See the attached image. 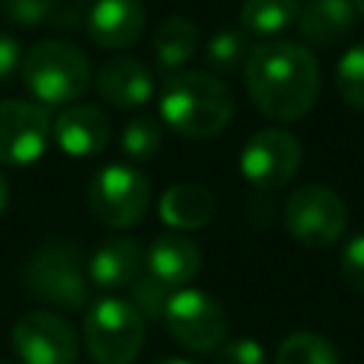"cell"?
I'll list each match as a JSON object with an SVG mask.
<instances>
[{
  "label": "cell",
  "mask_w": 364,
  "mask_h": 364,
  "mask_svg": "<svg viewBox=\"0 0 364 364\" xmlns=\"http://www.w3.org/2000/svg\"><path fill=\"white\" fill-rule=\"evenodd\" d=\"M245 85L253 105L276 122L301 119L318 100L321 71L316 57L290 40H267L245 60Z\"/></svg>",
  "instance_id": "1"
},
{
  "label": "cell",
  "mask_w": 364,
  "mask_h": 364,
  "mask_svg": "<svg viewBox=\"0 0 364 364\" xmlns=\"http://www.w3.org/2000/svg\"><path fill=\"white\" fill-rule=\"evenodd\" d=\"M236 100L230 88L205 71H179L162 82L159 114L165 125L188 139H210L233 119Z\"/></svg>",
  "instance_id": "2"
},
{
  "label": "cell",
  "mask_w": 364,
  "mask_h": 364,
  "mask_svg": "<svg viewBox=\"0 0 364 364\" xmlns=\"http://www.w3.org/2000/svg\"><path fill=\"white\" fill-rule=\"evenodd\" d=\"M26 88L46 105H71L91 85L88 57L63 40L34 43L20 63Z\"/></svg>",
  "instance_id": "3"
},
{
  "label": "cell",
  "mask_w": 364,
  "mask_h": 364,
  "mask_svg": "<svg viewBox=\"0 0 364 364\" xmlns=\"http://www.w3.org/2000/svg\"><path fill=\"white\" fill-rule=\"evenodd\" d=\"M145 318L125 299L105 296L85 316V347L97 364H131L142 353Z\"/></svg>",
  "instance_id": "4"
},
{
  "label": "cell",
  "mask_w": 364,
  "mask_h": 364,
  "mask_svg": "<svg viewBox=\"0 0 364 364\" xmlns=\"http://www.w3.org/2000/svg\"><path fill=\"white\" fill-rule=\"evenodd\" d=\"M20 282L31 299H37L43 304L65 307V310L82 307L85 296H88L80 253L68 245L37 247L26 259Z\"/></svg>",
  "instance_id": "5"
},
{
  "label": "cell",
  "mask_w": 364,
  "mask_h": 364,
  "mask_svg": "<svg viewBox=\"0 0 364 364\" xmlns=\"http://www.w3.org/2000/svg\"><path fill=\"white\" fill-rule=\"evenodd\" d=\"M151 205V182L134 165H108L88 185V210L105 228H131Z\"/></svg>",
  "instance_id": "6"
},
{
  "label": "cell",
  "mask_w": 364,
  "mask_h": 364,
  "mask_svg": "<svg viewBox=\"0 0 364 364\" xmlns=\"http://www.w3.org/2000/svg\"><path fill=\"white\" fill-rule=\"evenodd\" d=\"M344 199L324 185H301L284 202V228L304 247H327L347 230Z\"/></svg>",
  "instance_id": "7"
},
{
  "label": "cell",
  "mask_w": 364,
  "mask_h": 364,
  "mask_svg": "<svg viewBox=\"0 0 364 364\" xmlns=\"http://www.w3.org/2000/svg\"><path fill=\"white\" fill-rule=\"evenodd\" d=\"M162 321L168 333L191 353H213L228 338V316L222 304L202 290L171 293Z\"/></svg>",
  "instance_id": "8"
},
{
  "label": "cell",
  "mask_w": 364,
  "mask_h": 364,
  "mask_svg": "<svg viewBox=\"0 0 364 364\" xmlns=\"http://www.w3.org/2000/svg\"><path fill=\"white\" fill-rule=\"evenodd\" d=\"M299 165H301V145L284 128L256 131L245 142L239 156V168L245 179L262 193L284 188L296 176Z\"/></svg>",
  "instance_id": "9"
},
{
  "label": "cell",
  "mask_w": 364,
  "mask_h": 364,
  "mask_svg": "<svg viewBox=\"0 0 364 364\" xmlns=\"http://www.w3.org/2000/svg\"><path fill=\"white\" fill-rule=\"evenodd\" d=\"M11 347L23 364H77V333L57 313H26L11 330Z\"/></svg>",
  "instance_id": "10"
},
{
  "label": "cell",
  "mask_w": 364,
  "mask_h": 364,
  "mask_svg": "<svg viewBox=\"0 0 364 364\" xmlns=\"http://www.w3.org/2000/svg\"><path fill=\"white\" fill-rule=\"evenodd\" d=\"M51 136L46 108L23 100H0V162L31 165L43 156Z\"/></svg>",
  "instance_id": "11"
},
{
  "label": "cell",
  "mask_w": 364,
  "mask_h": 364,
  "mask_svg": "<svg viewBox=\"0 0 364 364\" xmlns=\"http://www.w3.org/2000/svg\"><path fill=\"white\" fill-rule=\"evenodd\" d=\"M85 26L100 48H128L145 31V9L139 0H97Z\"/></svg>",
  "instance_id": "12"
},
{
  "label": "cell",
  "mask_w": 364,
  "mask_h": 364,
  "mask_svg": "<svg viewBox=\"0 0 364 364\" xmlns=\"http://www.w3.org/2000/svg\"><path fill=\"white\" fill-rule=\"evenodd\" d=\"M54 139L68 156H94L111 139V122L97 105H68L54 122Z\"/></svg>",
  "instance_id": "13"
},
{
  "label": "cell",
  "mask_w": 364,
  "mask_h": 364,
  "mask_svg": "<svg viewBox=\"0 0 364 364\" xmlns=\"http://www.w3.org/2000/svg\"><path fill=\"white\" fill-rule=\"evenodd\" d=\"M88 273L97 287H131L145 273V247L131 236H114L94 250Z\"/></svg>",
  "instance_id": "14"
},
{
  "label": "cell",
  "mask_w": 364,
  "mask_h": 364,
  "mask_svg": "<svg viewBox=\"0 0 364 364\" xmlns=\"http://www.w3.org/2000/svg\"><path fill=\"white\" fill-rule=\"evenodd\" d=\"M145 267L162 284L182 287L199 273L202 253H199V245L185 233H162L145 250Z\"/></svg>",
  "instance_id": "15"
},
{
  "label": "cell",
  "mask_w": 364,
  "mask_h": 364,
  "mask_svg": "<svg viewBox=\"0 0 364 364\" xmlns=\"http://www.w3.org/2000/svg\"><path fill=\"white\" fill-rule=\"evenodd\" d=\"M97 91L114 108H139L154 94V77L139 60L114 57L100 68Z\"/></svg>",
  "instance_id": "16"
},
{
  "label": "cell",
  "mask_w": 364,
  "mask_h": 364,
  "mask_svg": "<svg viewBox=\"0 0 364 364\" xmlns=\"http://www.w3.org/2000/svg\"><path fill=\"white\" fill-rule=\"evenodd\" d=\"M355 3L353 0H307L301 3L299 31L313 46H336L355 26Z\"/></svg>",
  "instance_id": "17"
},
{
  "label": "cell",
  "mask_w": 364,
  "mask_h": 364,
  "mask_svg": "<svg viewBox=\"0 0 364 364\" xmlns=\"http://www.w3.org/2000/svg\"><path fill=\"white\" fill-rule=\"evenodd\" d=\"M159 213L168 228L176 230H196L205 228L216 213V196L210 188L196 182L171 185L159 202Z\"/></svg>",
  "instance_id": "18"
},
{
  "label": "cell",
  "mask_w": 364,
  "mask_h": 364,
  "mask_svg": "<svg viewBox=\"0 0 364 364\" xmlns=\"http://www.w3.org/2000/svg\"><path fill=\"white\" fill-rule=\"evenodd\" d=\"M199 46V31L188 17H168L154 31V60L162 71H176L185 65Z\"/></svg>",
  "instance_id": "19"
},
{
  "label": "cell",
  "mask_w": 364,
  "mask_h": 364,
  "mask_svg": "<svg viewBox=\"0 0 364 364\" xmlns=\"http://www.w3.org/2000/svg\"><path fill=\"white\" fill-rule=\"evenodd\" d=\"M301 0H245L242 28L250 37H276L299 23Z\"/></svg>",
  "instance_id": "20"
},
{
  "label": "cell",
  "mask_w": 364,
  "mask_h": 364,
  "mask_svg": "<svg viewBox=\"0 0 364 364\" xmlns=\"http://www.w3.org/2000/svg\"><path fill=\"white\" fill-rule=\"evenodd\" d=\"M276 364H338V353L330 338L301 330V333H290L279 344Z\"/></svg>",
  "instance_id": "21"
},
{
  "label": "cell",
  "mask_w": 364,
  "mask_h": 364,
  "mask_svg": "<svg viewBox=\"0 0 364 364\" xmlns=\"http://www.w3.org/2000/svg\"><path fill=\"white\" fill-rule=\"evenodd\" d=\"M250 54L245 28H219L205 46V63L213 71H233Z\"/></svg>",
  "instance_id": "22"
},
{
  "label": "cell",
  "mask_w": 364,
  "mask_h": 364,
  "mask_svg": "<svg viewBox=\"0 0 364 364\" xmlns=\"http://www.w3.org/2000/svg\"><path fill=\"white\" fill-rule=\"evenodd\" d=\"M162 148V128L154 117H134L125 131H122V151L136 159V162H148L159 154Z\"/></svg>",
  "instance_id": "23"
},
{
  "label": "cell",
  "mask_w": 364,
  "mask_h": 364,
  "mask_svg": "<svg viewBox=\"0 0 364 364\" xmlns=\"http://www.w3.org/2000/svg\"><path fill=\"white\" fill-rule=\"evenodd\" d=\"M336 88L353 108H364V43L344 51L336 65Z\"/></svg>",
  "instance_id": "24"
},
{
  "label": "cell",
  "mask_w": 364,
  "mask_h": 364,
  "mask_svg": "<svg viewBox=\"0 0 364 364\" xmlns=\"http://www.w3.org/2000/svg\"><path fill=\"white\" fill-rule=\"evenodd\" d=\"M171 299V287L162 284L156 276L142 273L134 284H131V304L136 307V313L142 318H159L165 313V304Z\"/></svg>",
  "instance_id": "25"
},
{
  "label": "cell",
  "mask_w": 364,
  "mask_h": 364,
  "mask_svg": "<svg viewBox=\"0 0 364 364\" xmlns=\"http://www.w3.org/2000/svg\"><path fill=\"white\" fill-rule=\"evenodd\" d=\"M0 9L17 26H40L57 11V0H0Z\"/></svg>",
  "instance_id": "26"
},
{
  "label": "cell",
  "mask_w": 364,
  "mask_h": 364,
  "mask_svg": "<svg viewBox=\"0 0 364 364\" xmlns=\"http://www.w3.org/2000/svg\"><path fill=\"white\" fill-rule=\"evenodd\" d=\"M216 364H264V347L256 338H230L216 350Z\"/></svg>",
  "instance_id": "27"
},
{
  "label": "cell",
  "mask_w": 364,
  "mask_h": 364,
  "mask_svg": "<svg viewBox=\"0 0 364 364\" xmlns=\"http://www.w3.org/2000/svg\"><path fill=\"white\" fill-rule=\"evenodd\" d=\"M341 273L347 284H353L358 293H364V233L353 236L341 250Z\"/></svg>",
  "instance_id": "28"
},
{
  "label": "cell",
  "mask_w": 364,
  "mask_h": 364,
  "mask_svg": "<svg viewBox=\"0 0 364 364\" xmlns=\"http://www.w3.org/2000/svg\"><path fill=\"white\" fill-rule=\"evenodd\" d=\"M20 63H23V48H20V43H17L11 34L0 31V82L11 80V77L20 71Z\"/></svg>",
  "instance_id": "29"
},
{
  "label": "cell",
  "mask_w": 364,
  "mask_h": 364,
  "mask_svg": "<svg viewBox=\"0 0 364 364\" xmlns=\"http://www.w3.org/2000/svg\"><path fill=\"white\" fill-rule=\"evenodd\" d=\"M6 196H9V188H6V176L0 173V210H3V205H6Z\"/></svg>",
  "instance_id": "30"
},
{
  "label": "cell",
  "mask_w": 364,
  "mask_h": 364,
  "mask_svg": "<svg viewBox=\"0 0 364 364\" xmlns=\"http://www.w3.org/2000/svg\"><path fill=\"white\" fill-rule=\"evenodd\" d=\"M156 364H193V361H185V358H162Z\"/></svg>",
  "instance_id": "31"
},
{
  "label": "cell",
  "mask_w": 364,
  "mask_h": 364,
  "mask_svg": "<svg viewBox=\"0 0 364 364\" xmlns=\"http://www.w3.org/2000/svg\"><path fill=\"white\" fill-rule=\"evenodd\" d=\"M355 3V9H358V14H364V0H353Z\"/></svg>",
  "instance_id": "32"
}]
</instances>
